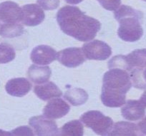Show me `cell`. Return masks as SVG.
Returning a JSON list of instances; mask_svg holds the SVG:
<instances>
[{"label":"cell","mask_w":146,"mask_h":136,"mask_svg":"<svg viewBox=\"0 0 146 136\" xmlns=\"http://www.w3.org/2000/svg\"><path fill=\"white\" fill-rule=\"evenodd\" d=\"M140 101L145 107H146V91L143 93L140 99Z\"/></svg>","instance_id":"cell-28"},{"label":"cell","mask_w":146,"mask_h":136,"mask_svg":"<svg viewBox=\"0 0 146 136\" xmlns=\"http://www.w3.org/2000/svg\"><path fill=\"white\" fill-rule=\"evenodd\" d=\"M82 52L88 60L104 61L112 54V49L105 42L100 40H92L82 46Z\"/></svg>","instance_id":"cell-5"},{"label":"cell","mask_w":146,"mask_h":136,"mask_svg":"<svg viewBox=\"0 0 146 136\" xmlns=\"http://www.w3.org/2000/svg\"><path fill=\"white\" fill-rule=\"evenodd\" d=\"M104 9L109 11H116L120 6L121 0H98Z\"/></svg>","instance_id":"cell-25"},{"label":"cell","mask_w":146,"mask_h":136,"mask_svg":"<svg viewBox=\"0 0 146 136\" xmlns=\"http://www.w3.org/2000/svg\"><path fill=\"white\" fill-rule=\"evenodd\" d=\"M83 0H65L67 3L70 4V5H78V4L82 2Z\"/></svg>","instance_id":"cell-29"},{"label":"cell","mask_w":146,"mask_h":136,"mask_svg":"<svg viewBox=\"0 0 146 136\" xmlns=\"http://www.w3.org/2000/svg\"><path fill=\"white\" fill-rule=\"evenodd\" d=\"M57 59L63 66L68 68H75L83 64L85 57L82 49L70 47L57 53Z\"/></svg>","instance_id":"cell-7"},{"label":"cell","mask_w":146,"mask_h":136,"mask_svg":"<svg viewBox=\"0 0 146 136\" xmlns=\"http://www.w3.org/2000/svg\"><path fill=\"white\" fill-rule=\"evenodd\" d=\"M29 124L33 127L36 135H59V129L55 122L44 116L32 117Z\"/></svg>","instance_id":"cell-6"},{"label":"cell","mask_w":146,"mask_h":136,"mask_svg":"<svg viewBox=\"0 0 146 136\" xmlns=\"http://www.w3.org/2000/svg\"><path fill=\"white\" fill-rule=\"evenodd\" d=\"M84 127L80 120H74L65 123L59 130V135L82 136Z\"/></svg>","instance_id":"cell-19"},{"label":"cell","mask_w":146,"mask_h":136,"mask_svg":"<svg viewBox=\"0 0 146 136\" xmlns=\"http://www.w3.org/2000/svg\"><path fill=\"white\" fill-rule=\"evenodd\" d=\"M70 106L63 99L54 98L47 103L43 109V115L50 119H58L69 113Z\"/></svg>","instance_id":"cell-9"},{"label":"cell","mask_w":146,"mask_h":136,"mask_svg":"<svg viewBox=\"0 0 146 136\" xmlns=\"http://www.w3.org/2000/svg\"><path fill=\"white\" fill-rule=\"evenodd\" d=\"M24 33V27L18 23H3L0 24V36L4 38H15Z\"/></svg>","instance_id":"cell-20"},{"label":"cell","mask_w":146,"mask_h":136,"mask_svg":"<svg viewBox=\"0 0 146 136\" xmlns=\"http://www.w3.org/2000/svg\"><path fill=\"white\" fill-rule=\"evenodd\" d=\"M129 66V73L133 69L146 68V49H136L126 56Z\"/></svg>","instance_id":"cell-16"},{"label":"cell","mask_w":146,"mask_h":136,"mask_svg":"<svg viewBox=\"0 0 146 136\" xmlns=\"http://www.w3.org/2000/svg\"><path fill=\"white\" fill-rule=\"evenodd\" d=\"M57 21L65 34L80 41L92 40L101 28L99 21L87 16L75 6L61 8L57 14Z\"/></svg>","instance_id":"cell-1"},{"label":"cell","mask_w":146,"mask_h":136,"mask_svg":"<svg viewBox=\"0 0 146 136\" xmlns=\"http://www.w3.org/2000/svg\"><path fill=\"white\" fill-rule=\"evenodd\" d=\"M132 83L135 88L139 89L146 88V68L144 70L133 69L130 72Z\"/></svg>","instance_id":"cell-21"},{"label":"cell","mask_w":146,"mask_h":136,"mask_svg":"<svg viewBox=\"0 0 146 136\" xmlns=\"http://www.w3.org/2000/svg\"><path fill=\"white\" fill-rule=\"evenodd\" d=\"M137 127L142 135H146V117H145L141 121L139 122Z\"/></svg>","instance_id":"cell-27"},{"label":"cell","mask_w":146,"mask_h":136,"mask_svg":"<svg viewBox=\"0 0 146 136\" xmlns=\"http://www.w3.org/2000/svg\"><path fill=\"white\" fill-rule=\"evenodd\" d=\"M101 101L105 106L119 108L125 103L126 93L131 88L130 73L122 68H110L103 76Z\"/></svg>","instance_id":"cell-2"},{"label":"cell","mask_w":146,"mask_h":136,"mask_svg":"<svg viewBox=\"0 0 146 136\" xmlns=\"http://www.w3.org/2000/svg\"><path fill=\"white\" fill-rule=\"evenodd\" d=\"M52 71L49 66H31L28 69L27 75L29 79L36 84H42L47 82L51 76Z\"/></svg>","instance_id":"cell-15"},{"label":"cell","mask_w":146,"mask_h":136,"mask_svg":"<svg viewBox=\"0 0 146 136\" xmlns=\"http://www.w3.org/2000/svg\"><path fill=\"white\" fill-rule=\"evenodd\" d=\"M34 92L42 101H48L62 96V92L59 87L53 82H47L44 84L37 85L34 88Z\"/></svg>","instance_id":"cell-14"},{"label":"cell","mask_w":146,"mask_h":136,"mask_svg":"<svg viewBox=\"0 0 146 136\" xmlns=\"http://www.w3.org/2000/svg\"><path fill=\"white\" fill-rule=\"evenodd\" d=\"M16 57L15 51L11 45L0 43V64H7L13 61Z\"/></svg>","instance_id":"cell-22"},{"label":"cell","mask_w":146,"mask_h":136,"mask_svg":"<svg viewBox=\"0 0 146 136\" xmlns=\"http://www.w3.org/2000/svg\"><path fill=\"white\" fill-rule=\"evenodd\" d=\"M23 18L22 22L27 26H37L44 21L45 14L38 5L30 4L22 7Z\"/></svg>","instance_id":"cell-11"},{"label":"cell","mask_w":146,"mask_h":136,"mask_svg":"<svg viewBox=\"0 0 146 136\" xmlns=\"http://www.w3.org/2000/svg\"><path fill=\"white\" fill-rule=\"evenodd\" d=\"M143 14L127 5H122L115 11V18L119 22L117 35L125 41L134 42L143 36V29L142 20Z\"/></svg>","instance_id":"cell-3"},{"label":"cell","mask_w":146,"mask_h":136,"mask_svg":"<svg viewBox=\"0 0 146 136\" xmlns=\"http://www.w3.org/2000/svg\"><path fill=\"white\" fill-rule=\"evenodd\" d=\"M23 18L22 9L10 1L0 4V21L3 23H19Z\"/></svg>","instance_id":"cell-8"},{"label":"cell","mask_w":146,"mask_h":136,"mask_svg":"<svg viewBox=\"0 0 146 136\" xmlns=\"http://www.w3.org/2000/svg\"><path fill=\"white\" fill-rule=\"evenodd\" d=\"M8 94L15 97H23L32 89V84L25 78H15L9 80L5 85Z\"/></svg>","instance_id":"cell-13"},{"label":"cell","mask_w":146,"mask_h":136,"mask_svg":"<svg viewBox=\"0 0 146 136\" xmlns=\"http://www.w3.org/2000/svg\"><path fill=\"white\" fill-rule=\"evenodd\" d=\"M108 68H122L129 72V66L127 64L126 56L117 55L112 58L108 62Z\"/></svg>","instance_id":"cell-23"},{"label":"cell","mask_w":146,"mask_h":136,"mask_svg":"<svg viewBox=\"0 0 146 136\" xmlns=\"http://www.w3.org/2000/svg\"><path fill=\"white\" fill-rule=\"evenodd\" d=\"M36 2L44 10H54L60 5V0H37Z\"/></svg>","instance_id":"cell-24"},{"label":"cell","mask_w":146,"mask_h":136,"mask_svg":"<svg viewBox=\"0 0 146 136\" xmlns=\"http://www.w3.org/2000/svg\"><path fill=\"white\" fill-rule=\"evenodd\" d=\"M88 93L84 89L80 88H70L64 95V99L74 106L85 104L88 101Z\"/></svg>","instance_id":"cell-18"},{"label":"cell","mask_w":146,"mask_h":136,"mask_svg":"<svg viewBox=\"0 0 146 136\" xmlns=\"http://www.w3.org/2000/svg\"><path fill=\"white\" fill-rule=\"evenodd\" d=\"M80 120L86 127L100 135H108L113 126L111 118L105 116L99 110H90L84 113Z\"/></svg>","instance_id":"cell-4"},{"label":"cell","mask_w":146,"mask_h":136,"mask_svg":"<svg viewBox=\"0 0 146 136\" xmlns=\"http://www.w3.org/2000/svg\"><path fill=\"white\" fill-rule=\"evenodd\" d=\"M12 135H34L32 130L27 126L17 127L11 132Z\"/></svg>","instance_id":"cell-26"},{"label":"cell","mask_w":146,"mask_h":136,"mask_svg":"<svg viewBox=\"0 0 146 136\" xmlns=\"http://www.w3.org/2000/svg\"><path fill=\"white\" fill-rule=\"evenodd\" d=\"M142 135L137 125L130 122L120 121L113 125L108 135Z\"/></svg>","instance_id":"cell-17"},{"label":"cell","mask_w":146,"mask_h":136,"mask_svg":"<svg viewBox=\"0 0 146 136\" xmlns=\"http://www.w3.org/2000/svg\"><path fill=\"white\" fill-rule=\"evenodd\" d=\"M145 106L140 101L129 100L122 107L121 113L125 120L137 121L143 118L145 114Z\"/></svg>","instance_id":"cell-12"},{"label":"cell","mask_w":146,"mask_h":136,"mask_svg":"<svg viewBox=\"0 0 146 136\" xmlns=\"http://www.w3.org/2000/svg\"><path fill=\"white\" fill-rule=\"evenodd\" d=\"M0 135H11V133H7V132L0 130Z\"/></svg>","instance_id":"cell-30"},{"label":"cell","mask_w":146,"mask_h":136,"mask_svg":"<svg viewBox=\"0 0 146 136\" xmlns=\"http://www.w3.org/2000/svg\"><path fill=\"white\" fill-rule=\"evenodd\" d=\"M143 1H145V2H146V0H143Z\"/></svg>","instance_id":"cell-31"},{"label":"cell","mask_w":146,"mask_h":136,"mask_svg":"<svg viewBox=\"0 0 146 136\" xmlns=\"http://www.w3.org/2000/svg\"><path fill=\"white\" fill-rule=\"evenodd\" d=\"M57 53L52 47L47 45L37 46L32 49L31 53V60L35 64L48 65L57 59Z\"/></svg>","instance_id":"cell-10"}]
</instances>
